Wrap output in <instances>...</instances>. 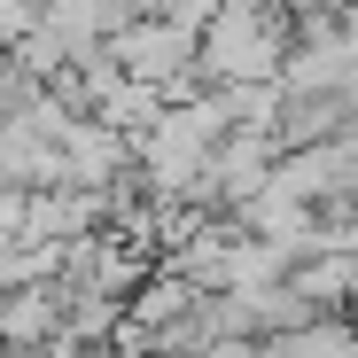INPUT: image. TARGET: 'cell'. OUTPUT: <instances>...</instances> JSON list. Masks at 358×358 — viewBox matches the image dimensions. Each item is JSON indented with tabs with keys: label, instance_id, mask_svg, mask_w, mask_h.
Returning <instances> with one entry per match:
<instances>
[{
	"label": "cell",
	"instance_id": "obj_2",
	"mask_svg": "<svg viewBox=\"0 0 358 358\" xmlns=\"http://www.w3.org/2000/svg\"><path fill=\"white\" fill-rule=\"evenodd\" d=\"M109 63L125 71L133 86H156V94L179 101V86L203 71V31H195V24H179V16H133L125 31H117Z\"/></svg>",
	"mask_w": 358,
	"mask_h": 358
},
{
	"label": "cell",
	"instance_id": "obj_1",
	"mask_svg": "<svg viewBox=\"0 0 358 358\" xmlns=\"http://www.w3.org/2000/svg\"><path fill=\"white\" fill-rule=\"evenodd\" d=\"M288 47H296L288 0H218V16L203 24V71L195 78H210V94H226V86H280Z\"/></svg>",
	"mask_w": 358,
	"mask_h": 358
},
{
	"label": "cell",
	"instance_id": "obj_5",
	"mask_svg": "<svg viewBox=\"0 0 358 358\" xmlns=\"http://www.w3.org/2000/svg\"><path fill=\"white\" fill-rule=\"evenodd\" d=\"M343 312H350V327H358V288H350V304H343Z\"/></svg>",
	"mask_w": 358,
	"mask_h": 358
},
{
	"label": "cell",
	"instance_id": "obj_6",
	"mask_svg": "<svg viewBox=\"0 0 358 358\" xmlns=\"http://www.w3.org/2000/svg\"><path fill=\"white\" fill-rule=\"evenodd\" d=\"M31 8H39V0H31Z\"/></svg>",
	"mask_w": 358,
	"mask_h": 358
},
{
	"label": "cell",
	"instance_id": "obj_3",
	"mask_svg": "<svg viewBox=\"0 0 358 358\" xmlns=\"http://www.w3.org/2000/svg\"><path fill=\"white\" fill-rule=\"evenodd\" d=\"M265 358H358V327L350 312H312V320H296L265 343Z\"/></svg>",
	"mask_w": 358,
	"mask_h": 358
},
{
	"label": "cell",
	"instance_id": "obj_4",
	"mask_svg": "<svg viewBox=\"0 0 358 358\" xmlns=\"http://www.w3.org/2000/svg\"><path fill=\"white\" fill-rule=\"evenodd\" d=\"M195 358H265V343H242V335H210Z\"/></svg>",
	"mask_w": 358,
	"mask_h": 358
}]
</instances>
